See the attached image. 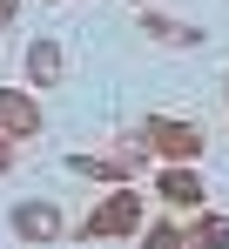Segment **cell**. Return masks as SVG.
<instances>
[{"label":"cell","mask_w":229,"mask_h":249,"mask_svg":"<svg viewBox=\"0 0 229 249\" xmlns=\"http://www.w3.org/2000/svg\"><path fill=\"white\" fill-rule=\"evenodd\" d=\"M27 74H34V81H54V74H61V61H54V47H47V41L27 47Z\"/></svg>","instance_id":"cell-1"},{"label":"cell","mask_w":229,"mask_h":249,"mask_svg":"<svg viewBox=\"0 0 229 249\" xmlns=\"http://www.w3.org/2000/svg\"><path fill=\"white\" fill-rule=\"evenodd\" d=\"M20 236H54V209H20Z\"/></svg>","instance_id":"cell-2"},{"label":"cell","mask_w":229,"mask_h":249,"mask_svg":"<svg viewBox=\"0 0 229 249\" xmlns=\"http://www.w3.org/2000/svg\"><path fill=\"white\" fill-rule=\"evenodd\" d=\"M0 168H7V162H0Z\"/></svg>","instance_id":"cell-3"}]
</instances>
